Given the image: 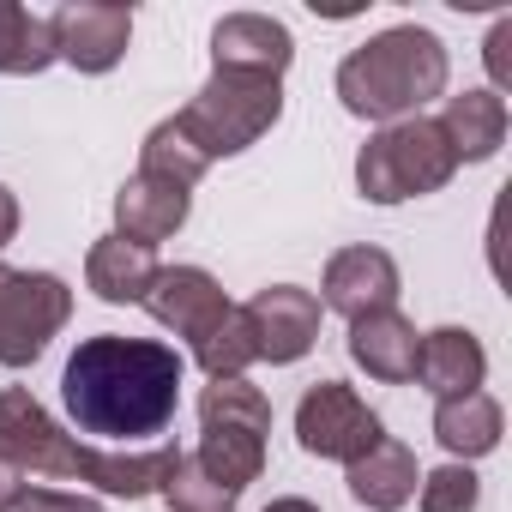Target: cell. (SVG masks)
I'll list each match as a JSON object with an SVG mask.
<instances>
[{
    "mask_svg": "<svg viewBox=\"0 0 512 512\" xmlns=\"http://www.w3.org/2000/svg\"><path fill=\"white\" fill-rule=\"evenodd\" d=\"M187 362L163 338H127L97 332L79 338V350L61 368V404L91 446H157L181 410Z\"/></svg>",
    "mask_w": 512,
    "mask_h": 512,
    "instance_id": "cell-1",
    "label": "cell"
},
{
    "mask_svg": "<svg viewBox=\"0 0 512 512\" xmlns=\"http://www.w3.org/2000/svg\"><path fill=\"white\" fill-rule=\"evenodd\" d=\"M175 446L157 440V446H91L79 440L73 428H61L31 386H7L0 392V464L19 470V476H67V482H85L109 500H151L163 494L169 470H175Z\"/></svg>",
    "mask_w": 512,
    "mask_h": 512,
    "instance_id": "cell-2",
    "label": "cell"
},
{
    "mask_svg": "<svg viewBox=\"0 0 512 512\" xmlns=\"http://www.w3.org/2000/svg\"><path fill=\"white\" fill-rule=\"evenodd\" d=\"M446 79H452V55L428 25H386L338 61L332 91L356 121L392 127L422 115L434 97H446Z\"/></svg>",
    "mask_w": 512,
    "mask_h": 512,
    "instance_id": "cell-3",
    "label": "cell"
},
{
    "mask_svg": "<svg viewBox=\"0 0 512 512\" xmlns=\"http://www.w3.org/2000/svg\"><path fill=\"white\" fill-rule=\"evenodd\" d=\"M266 434H272V398L253 380H211L199 392V446H193V458L229 494H247L266 476Z\"/></svg>",
    "mask_w": 512,
    "mask_h": 512,
    "instance_id": "cell-4",
    "label": "cell"
},
{
    "mask_svg": "<svg viewBox=\"0 0 512 512\" xmlns=\"http://www.w3.org/2000/svg\"><path fill=\"white\" fill-rule=\"evenodd\" d=\"M458 157L440 133L434 115H410L380 127L362 151H356V193L368 205H404V199H428L440 187H452Z\"/></svg>",
    "mask_w": 512,
    "mask_h": 512,
    "instance_id": "cell-5",
    "label": "cell"
},
{
    "mask_svg": "<svg viewBox=\"0 0 512 512\" xmlns=\"http://www.w3.org/2000/svg\"><path fill=\"white\" fill-rule=\"evenodd\" d=\"M181 133L205 151V163L217 157H241L247 145H260L278 121H284V79H260V73H211L187 109H175Z\"/></svg>",
    "mask_w": 512,
    "mask_h": 512,
    "instance_id": "cell-6",
    "label": "cell"
},
{
    "mask_svg": "<svg viewBox=\"0 0 512 512\" xmlns=\"http://www.w3.org/2000/svg\"><path fill=\"white\" fill-rule=\"evenodd\" d=\"M73 320L61 272H19L0 260V368H31Z\"/></svg>",
    "mask_w": 512,
    "mask_h": 512,
    "instance_id": "cell-7",
    "label": "cell"
},
{
    "mask_svg": "<svg viewBox=\"0 0 512 512\" xmlns=\"http://www.w3.org/2000/svg\"><path fill=\"white\" fill-rule=\"evenodd\" d=\"M374 440H386L380 410H368V398L350 380H314L296 404V446L320 464H356Z\"/></svg>",
    "mask_w": 512,
    "mask_h": 512,
    "instance_id": "cell-8",
    "label": "cell"
},
{
    "mask_svg": "<svg viewBox=\"0 0 512 512\" xmlns=\"http://www.w3.org/2000/svg\"><path fill=\"white\" fill-rule=\"evenodd\" d=\"M49 37H55V61H67L85 79H103L133 49V7H121V0H67V7L49 13Z\"/></svg>",
    "mask_w": 512,
    "mask_h": 512,
    "instance_id": "cell-9",
    "label": "cell"
},
{
    "mask_svg": "<svg viewBox=\"0 0 512 512\" xmlns=\"http://www.w3.org/2000/svg\"><path fill=\"white\" fill-rule=\"evenodd\" d=\"M241 314L253 326V350H260V362L290 368V362H302L320 344V314L326 308L302 284H266V290H253V302H241Z\"/></svg>",
    "mask_w": 512,
    "mask_h": 512,
    "instance_id": "cell-10",
    "label": "cell"
},
{
    "mask_svg": "<svg viewBox=\"0 0 512 512\" xmlns=\"http://www.w3.org/2000/svg\"><path fill=\"white\" fill-rule=\"evenodd\" d=\"M398 260L386 247L362 241V247H338L326 260V278H320V308L344 314V320H362V314H380V308H398Z\"/></svg>",
    "mask_w": 512,
    "mask_h": 512,
    "instance_id": "cell-11",
    "label": "cell"
},
{
    "mask_svg": "<svg viewBox=\"0 0 512 512\" xmlns=\"http://www.w3.org/2000/svg\"><path fill=\"white\" fill-rule=\"evenodd\" d=\"M139 308H145L163 332L187 338V350H193L235 302L223 296V284H217L205 266H157V278H151V290H145Z\"/></svg>",
    "mask_w": 512,
    "mask_h": 512,
    "instance_id": "cell-12",
    "label": "cell"
},
{
    "mask_svg": "<svg viewBox=\"0 0 512 512\" xmlns=\"http://www.w3.org/2000/svg\"><path fill=\"white\" fill-rule=\"evenodd\" d=\"M296 61V37L272 13H223L211 25V73H260L284 79Z\"/></svg>",
    "mask_w": 512,
    "mask_h": 512,
    "instance_id": "cell-13",
    "label": "cell"
},
{
    "mask_svg": "<svg viewBox=\"0 0 512 512\" xmlns=\"http://www.w3.org/2000/svg\"><path fill=\"white\" fill-rule=\"evenodd\" d=\"M187 217H193V193L175 187V181H157V175L133 169V175L115 187V235L133 241V247H151V253H157V241L181 235Z\"/></svg>",
    "mask_w": 512,
    "mask_h": 512,
    "instance_id": "cell-14",
    "label": "cell"
},
{
    "mask_svg": "<svg viewBox=\"0 0 512 512\" xmlns=\"http://www.w3.org/2000/svg\"><path fill=\"white\" fill-rule=\"evenodd\" d=\"M416 350H422V332L398 308L350 320V362L380 386H410L416 380Z\"/></svg>",
    "mask_w": 512,
    "mask_h": 512,
    "instance_id": "cell-15",
    "label": "cell"
},
{
    "mask_svg": "<svg viewBox=\"0 0 512 512\" xmlns=\"http://www.w3.org/2000/svg\"><path fill=\"white\" fill-rule=\"evenodd\" d=\"M434 121H440V133H446L458 169H464V163L500 157V145H506V133H512V109H506V97H494L488 85L446 97V109H440Z\"/></svg>",
    "mask_w": 512,
    "mask_h": 512,
    "instance_id": "cell-16",
    "label": "cell"
},
{
    "mask_svg": "<svg viewBox=\"0 0 512 512\" xmlns=\"http://www.w3.org/2000/svg\"><path fill=\"white\" fill-rule=\"evenodd\" d=\"M416 380H422V392H434V398L482 392V380H488V350H482V338H476L470 326H434V332H422Z\"/></svg>",
    "mask_w": 512,
    "mask_h": 512,
    "instance_id": "cell-17",
    "label": "cell"
},
{
    "mask_svg": "<svg viewBox=\"0 0 512 512\" xmlns=\"http://www.w3.org/2000/svg\"><path fill=\"white\" fill-rule=\"evenodd\" d=\"M344 482H350V500L368 506V512H404L416 500V482H422V464L404 440H374L356 464H344Z\"/></svg>",
    "mask_w": 512,
    "mask_h": 512,
    "instance_id": "cell-18",
    "label": "cell"
},
{
    "mask_svg": "<svg viewBox=\"0 0 512 512\" xmlns=\"http://www.w3.org/2000/svg\"><path fill=\"white\" fill-rule=\"evenodd\" d=\"M506 434V410L494 392H458V398H434V440L452 464H476L488 452H500Z\"/></svg>",
    "mask_w": 512,
    "mask_h": 512,
    "instance_id": "cell-19",
    "label": "cell"
},
{
    "mask_svg": "<svg viewBox=\"0 0 512 512\" xmlns=\"http://www.w3.org/2000/svg\"><path fill=\"white\" fill-rule=\"evenodd\" d=\"M151 278H157V253H151V247H133V241H121V235H103V241H91V253H85V290H91L97 302H109V308L145 302Z\"/></svg>",
    "mask_w": 512,
    "mask_h": 512,
    "instance_id": "cell-20",
    "label": "cell"
},
{
    "mask_svg": "<svg viewBox=\"0 0 512 512\" xmlns=\"http://www.w3.org/2000/svg\"><path fill=\"white\" fill-rule=\"evenodd\" d=\"M49 67H55L49 19L19 7V0H0V79H37Z\"/></svg>",
    "mask_w": 512,
    "mask_h": 512,
    "instance_id": "cell-21",
    "label": "cell"
},
{
    "mask_svg": "<svg viewBox=\"0 0 512 512\" xmlns=\"http://www.w3.org/2000/svg\"><path fill=\"white\" fill-rule=\"evenodd\" d=\"M139 169H145V175H157V181H175V187H187V193H193V187L205 181V169H211V163H205V151L181 133V121H175V115H163V121L145 133V145H139Z\"/></svg>",
    "mask_w": 512,
    "mask_h": 512,
    "instance_id": "cell-22",
    "label": "cell"
},
{
    "mask_svg": "<svg viewBox=\"0 0 512 512\" xmlns=\"http://www.w3.org/2000/svg\"><path fill=\"white\" fill-rule=\"evenodd\" d=\"M193 362H199V374L205 380H247V368L260 362V350H253V326H247V314H241V302L193 344Z\"/></svg>",
    "mask_w": 512,
    "mask_h": 512,
    "instance_id": "cell-23",
    "label": "cell"
},
{
    "mask_svg": "<svg viewBox=\"0 0 512 512\" xmlns=\"http://www.w3.org/2000/svg\"><path fill=\"white\" fill-rule=\"evenodd\" d=\"M163 500H169V512H235L241 506V494H229L193 452L175 458V470L163 482Z\"/></svg>",
    "mask_w": 512,
    "mask_h": 512,
    "instance_id": "cell-24",
    "label": "cell"
},
{
    "mask_svg": "<svg viewBox=\"0 0 512 512\" xmlns=\"http://www.w3.org/2000/svg\"><path fill=\"white\" fill-rule=\"evenodd\" d=\"M416 506L422 512H476L482 506V476L470 470V464H434V470H422V482H416Z\"/></svg>",
    "mask_w": 512,
    "mask_h": 512,
    "instance_id": "cell-25",
    "label": "cell"
},
{
    "mask_svg": "<svg viewBox=\"0 0 512 512\" xmlns=\"http://www.w3.org/2000/svg\"><path fill=\"white\" fill-rule=\"evenodd\" d=\"M482 67H488V91L506 97V91H512V13L488 25V37H482Z\"/></svg>",
    "mask_w": 512,
    "mask_h": 512,
    "instance_id": "cell-26",
    "label": "cell"
},
{
    "mask_svg": "<svg viewBox=\"0 0 512 512\" xmlns=\"http://www.w3.org/2000/svg\"><path fill=\"white\" fill-rule=\"evenodd\" d=\"M13 512H103V500L97 494H73V488H31L25 482Z\"/></svg>",
    "mask_w": 512,
    "mask_h": 512,
    "instance_id": "cell-27",
    "label": "cell"
},
{
    "mask_svg": "<svg viewBox=\"0 0 512 512\" xmlns=\"http://www.w3.org/2000/svg\"><path fill=\"white\" fill-rule=\"evenodd\" d=\"M19 235V193L0 181V253H7V241Z\"/></svg>",
    "mask_w": 512,
    "mask_h": 512,
    "instance_id": "cell-28",
    "label": "cell"
},
{
    "mask_svg": "<svg viewBox=\"0 0 512 512\" xmlns=\"http://www.w3.org/2000/svg\"><path fill=\"white\" fill-rule=\"evenodd\" d=\"M19 488H25V476H19V470H7V464H0V512H13Z\"/></svg>",
    "mask_w": 512,
    "mask_h": 512,
    "instance_id": "cell-29",
    "label": "cell"
},
{
    "mask_svg": "<svg viewBox=\"0 0 512 512\" xmlns=\"http://www.w3.org/2000/svg\"><path fill=\"white\" fill-rule=\"evenodd\" d=\"M260 512H320L314 500H302V494H278V500H266Z\"/></svg>",
    "mask_w": 512,
    "mask_h": 512,
    "instance_id": "cell-30",
    "label": "cell"
}]
</instances>
